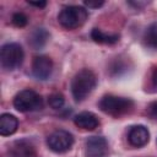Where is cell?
<instances>
[{"mask_svg":"<svg viewBox=\"0 0 157 157\" xmlns=\"http://www.w3.org/2000/svg\"><path fill=\"white\" fill-rule=\"evenodd\" d=\"M97 77L90 69H82L75 74L71 80V93L76 102L85 101L94 90Z\"/></svg>","mask_w":157,"mask_h":157,"instance_id":"cell-1","label":"cell"},{"mask_svg":"<svg viewBox=\"0 0 157 157\" xmlns=\"http://www.w3.org/2000/svg\"><path fill=\"white\" fill-rule=\"evenodd\" d=\"M88 17V12L83 6L78 5H67L64 6L59 15L58 22L66 29H75L81 27Z\"/></svg>","mask_w":157,"mask_h":157,"instance_id":"cell-2","label":"cell"},{"mask_svg":"<svg viewBox=\"0 0 157 157\" xmlns=\"http://www.w3.org/2000/svg\"><path fill=\"white\" fill-rule=\"evenodd\" d=\"M25 58L22 47L18 43H6L0 49L1 67L6 71L16 70L21 66Z\"/></svg>","mask_w":157,"mask_h":157,"instance_id":"cell-3","label":"cell"},{"mask_svg":"<svg viewBox=\"0 0 157 157\" xmlns=\"http://www.w3.org/2000/svg\"><path fill=\"white\" fill-rule=\"evenodd\" d=\"M98 107L105 114L118 117V115H121V114L130 112L131 108L134 107V102L130 98L107 94V96H103L101 98Z\"/></svg>","mask_w":157,"mask_h":157,"instance_id":"cell-4","label":"cell"},{"mask_svg":"<svg viewBox=\"0 0 157 157\" xmlns=\"http://www.w3.org/2000/svg\"><path fill=\"white\" fill-rule=\"evenodd\" d=\"M13 107L21 113L34 112L43 107V99L36 91L26 88L13 97Z\"/></svg>","mask_w":157,"mask_h":157,"instance_id":"cell-5","label":"cell"},{"mask_svg":"<svg viewBox=\"0 0 157 157\" xmlns=\"http://www.w3.org/2000/svg\"><path fill=\"white\" fill-rule=\"evenodd\" d=\"M48 147L55 153H64L74 145V136L66 130H55L47 137Z\"/></svg>","mask_w":157,"mask_h":157,"instance_id":"cell-6","label":"cell"},{"mask_svg":"<svg viewBox=\"0 0 157 157\" xmlns=\"http://www.w3.org/2000/svg\"><path fill=\"white\" fill-rule=\"evenodd\" d=\"M108 153V142L102 136H90L85 141L86 157H105Z\"/></svg>","mask_w":157,"mask_h":157,"instance_id":"cell-7","label":"cell"},{"mask_svg":"<svg viewBox=\"0 0 157 157\" xmlns=\"http://www.w3.org/2000/svg\"><path fill=\"white\" fill-rule=\"evenodd\" d=\"M53 71V61L47 55H38L32 63V74L37 80H47Z\"/></svg>","mask_w":157,"mask_h":157,"instance_id":"cell-8","label":"cell"},{"mask_svg":"<svg viewBox=\"0 0 157 157\" xmlns=\"http://www.w3.org/2000/svg\"><path fill=\"white\" fill-rule=\"evenodd\" d=\"M128 141L134 147H144L150 141V132L144 125H134L129 129Z\"/></svg>","mask_w":157,"mask_h":157,"instance_id":"cell-9","label":"cell"},{"mask_svg":"<svg viewBox=\"0 0 157 157\" xmlns=\"http://www.w3.org/2000/svg\"><path fill=\"white\" fill-rule=\"evenodd\" d=\"M10 157H36V147L29 140H17L9 148Z\"/></svg>","mask_w":157,"mask_h":157,"instance_id":"cell-10","label":"cell"},{"mask_svg":"<svg viewBox=\"0 0 157 157\" xmlns=\"http://www.w3.org/2000/svg\"><path fill=\"white\" fill-rule=\"evenodd\" d=\"M74 123L76 126L83 130H94L99 125V120L96 114L91 112H81L75 115Z\"/></svg>","mask_w":157,"mask_h":157,"instance_id":"cell-11","label":"cell"},{"mask_svg":"<svg viewBox=\"0 0 157 157\" xmlns=\"http://www.w3.org/2000/svg\"><path fill=\"white\" fill-rule=\"evenodd\" d=\"M18 128V120L10 113H4L0 117V134L2 136H10L16 132Z\"/></svg>","mask_w":157,"mask_h":157,"instance_id":"cell-12","label":"cell"},{"mask_svg":"<svg viewBox=\"0 0 157 157\" xmlns=\"http://www.w3.org/2000/svg\"><path fill=\"white\" fill-rule=\"evenodd\" d=\"M91 38L99 44H114L119 40L120 36L117 33H105L99 28H93L91 31Z\"/></svg>","mask_w":157,"mask_h":157,"instance_id":"cell-13","label":"cell"},{"mask_svg":"<svg viewBox=\"0 0 157 157\" xmlns=\"http://www.w3.org/2000/svg\"><path fill=\"white\" fill-rule=\"evenodd\" d=\"M48 38H49V33H48L44 28H36V29L32 32V34H31L28 42H29V45H31L33 49L39 50V49H42V48L45 45Z\"/></svg>","mask_w":157,"mask_h":157,"instance_id":"cell-14","label":"cell"},{"mask_svg":"<svg viewBox=\"0 0 157 157\" xmlns=\"http://www.w3.org/2000/svg\"><path fill=\"white\" fill-rule=\"evenodd\" d=\"M144 39L147 47L157 49V21L152 22L145 31Z\"/></svg>","mask_w":157,"mask_h":157,"instance_id":"cell-15","label":"cell"},{"mask_svg":"<svg viewBox=\"0 0 157 157\" xmlns=\"http://www.w3.org/2000/svg\"><path fill=\"white\" fill-rule=\"evenodd\" d=\"M65 103V98L61 93L59 92H55V93H52L49 97H48V104L53 108V109H60Z\"/></svg>","mask_w":157,"mask_h":157,"instance_id":"cell-16","label":"cell"},{"mask_svg":"<svg viewBox=\"0 0 157 157\" xmlns=\"http://www.w3.org/2000/svg\"><path fill=\"white\" fill-rule=\"evenodd\" d=\"M11 22L13 23V26L21 28V27H25L28 23V17L23 12H15L11 17Z\"/></svg>","mask_w":157,"mask_h":157,"instance_id":"cell-17","label":"cell"},{"mask_svg":"<svg viewBox=\"0 0 157 157\" xmlns=\"http://www.w3.org/2000/svg\"><path fill=\"white\" fill-rule=\"evenodd\" d=\"M147 112H148V115H150L152 119L157 120V101H153V102H151V103L148 104Z\"/></svg>","mask_w":157,"mask_h":157,"instance_id":"cell-18","label":"cell"},{"mask_svg":"<svg viewBox=\"0 0 157 157\" xmlns=\"http://www.w3.org/2000/svg\"><path fill=\"white\" fill-rule=\"evenodd\" d=\"M83 4H85V6H87V7L97 9V7H101L104 2H103V1H85Z\"/></svg>","mask_w":157,"mask_h":157,"instance_id":"cell-19","label":"cell"},{"mask_svg":"<svg viewBox=\"0 0 157 157\" xmlns=\"http://www.w3.org/2000/svg\"><path fill=\"white\" fill-rule=\"evenodd\" d=\"M151 82H152V86L157 90V66L153 67L152 70V75H151Z\"/></svg>","mask_w":157,"mask_h":157,"instance_id":"cell-20","label":"cell"},{"mask_svg":"<svg viewBox=\"0 0 157 157\" xmlns=\"http://www.w3.org/2000/svg\"><path fill=\"white\" fill-rule=\"evenodd\" d=\"M28 4L32 6H36L38 9H44L47 6V1H28Z\"/></svg>","mask_w":157,"mask_h":157,"instance_id":"cell-21","label":"cell"}]
</instances>
